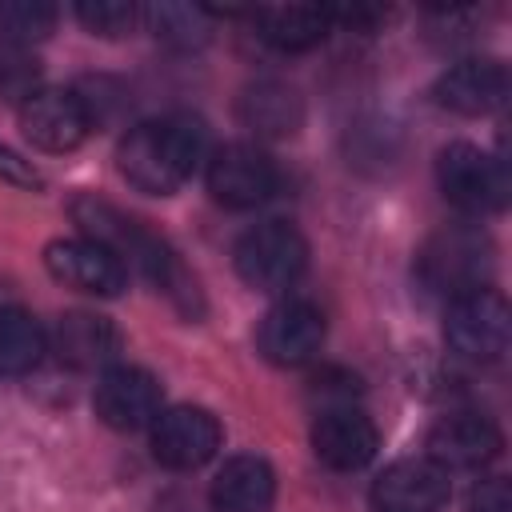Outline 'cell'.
Masks as SVG:
<instances>
[{"instance_id": "12", "label": "cell", "mask_w": 512, "mask_h": 512, "mask_svg": "<svg viewBox=\"0 0 512 512\" xmlns=\"http://www.w3.org/2000/svg\"><path fill=\"white\" fill-rule=\"evenodd\" d=\"M256 344L272 364H284V368L308 364L324 344V316L308 300H280L276 308L264 312L256 328Z\"/></svg>"}, {"instance_id": "19", "label": "cell", "mask_w": 512, "mask_h": 512, "mask_svg": "<svg viewBox=\"0 0 512 512\" xmlns=\"http://www.w3.org/2000/svg\"><path fill=\"white\" fill-rule=\"evenodd\" d=\"M252 24L260 28V40H268L272 48L280 52H304L312 44H320L328 36V12L320 8H300V4H288V8H256L252 12Z\"/></svg>"}, {"instance_id": "24", "label": "cell", "mask_w": 512, "mask_h": 512, "mask_svg": "<svg viewBox=\"0 0 512 512\" xmlns=\"http://www.w3.org/2000/svg\"><path fill=\"white\" fill-rule=\"evenodd\" d=\"M76 16L84 28L100 32V36H120L140 20L136 4H124V0H84V4H76Z\"/></svg>"}, {"instance_id": "27", "label": "cell", "mask_w": 512, "mask_h": 512, "mask_svg": "<svg viewBox=\"0 0 512 512\" xmlns=\"http://www.w3.org/2000/svg\"><path fill=\"white\" fill-rule=\"evenodd\" d=\"M0 180L20 184V188H40V184H44L40 172H36L20 152H12L8 144H0Z\"/></svg>"}, {"instance_id": "25", "label": "cell", "mask_w": 512, "mask_h": 512, "mask_svg": "<svg viewBox=\"0 0 512 512\" xmlns=\"http://www.w3.org/2000/svg\"><path fill=\"white\" fill-rule=\"evenodd\" d=\"M156 36H168V40H180V44H192L204 36V8H176V4H160L148 12Z\"/></svg>"}, {"instance_id": "8", "label": "cell", "mask_w": 512, "mask_h": 512, "mask_svg": "<svg viewBox=\"0 0 512 512\" xmlns=\"http://www.w3.org/2000/svg\"><path fill=\"white\" fill-rule=\"evenodd\" d=\"M44 268L52 272V280H60L64 288L88 292V296H120L128 288V268L96 240L80 236V240H52L44 248Z\"/></svg>"}, {"instance_id": "5", "label": "cell", "mask_w": 512, "mask_h": 512, "mask_svg": "<svg viewBox=\"0 0 512 512\" xmlns=\"http://www.w3.org/2000/svg\"><path fill=\"white\" fill-rule=\"evenodd\" d=\"M436 180H440V192L448 204H456L460 212H496L504 208L508 200V172L496 156L480 152L476 144H448L440 148V160H436Z\"/></svg>"}, {"instance_id": "10", "label": "cell", "mask_w": 512, "mask_h": 512, "mask_svg": "<svg viewBox=\"0 0 512 512\" xmlns=\"http://www.w3.org/2000/svg\"><path fill=\"white\" fill-rule=\"evenodd\" d=\"M276 188V164L256 144H224L208 160V192L224 208H256Z\"/></svg>"}, {"instance_id": "7", "label": "cell", "mask_w": 512, "mask_h": 512, "mask_svg": "<svg viewBox=\"0 0 512 512\" xmlns=\"http://www.w3.org/2000/svg\"><path fill=\"white\" fill-rule=\"evenodd\" d=\"M220 440H224L220 420L208 408H196V404L164 408L152 420V456L164 468H180V472L200 468L216 456Z\"/></svg>"}, {"instance_id": "4", "label": "cell", "mask_w": 512, "mask_h": 512, "mask_svg": "<svg viewBox=\"0 0 512 512\" xmlns=\"http://www.w3.org/2000/svg\"><path fill=\"white\" fill-rule=\"evenodd\" d=\"M308 264V244L292 224L268 220L236 240V272L256 292H284L300 280Z\"/></svg>"}, {"instance_id": "3", "label": "cell", "mask_w": 512, "mask_h": 512, "mask_svg": "<svg viewBox=\"0 0 512 512\" xmlns=\"http://www.w3.org/2000/svg\"><path fill=\"white\" fill-rule=\"evenodd\" d=\"M416 272L420 280L456 300L464 292H476V288H488V272H492V244L480 228H468V224H452V228H440L436 236H428V244L420 248L416 256Z\"/></svg>"}, {"instance_id": "11", "label": "cell", "mask_w": 512, "mask_h": 512, "mask_svg": "<svg viewBox=\"0 0 512 512\" xmlns=\"http://www.w3.org/2000/svg\"><path fill=\"white\" fill-rule=\"evenodd\" d=\"M20 128L24 136L44 152H72L88 128V104L68 88H40L20 104Z\"/></svg>"}, {"instance_id": "18", "label": "cell", "mask_w": 512, "mask_h": 512, "mask_svg": "<svg viewBox=\"0 0 512 512\" xmlns=\"http://www.w3.org/2000/svg\"><path fill=\"white\" fill-rule=\"evenodd\" d=\"M276 500V472L260 456H232L212 480L216 512H268Z\"/></svg>"}, {"instance_id": "1", "label": "cell", "mask_w": 512, "mask_h": 512, "mask_svg": "<svg viewBox=\"0 0 512 512\" xmlns=\"http://www.w3.org/2000/svg\"><path fill=\"white\" fill-rule=\"evenodd\" d=\"M204 152H208L204 120H196L188 112H172V116L136 124L120 140L116 164H120V176L136 192L168 196L192 176V168L204 160Z\"/></svg>"}, {"instance_id": "22", "label": "cell", "mask_w": 512, "mask_h": 512, "mask_svg": "<svg viewBox=\"0 0 512 512\" xmlns=\"http://www.w3.org/2000/svg\"><path fill=\"white\" fill-rule=\"evenodd\" d=\"M56 28V8L44 0H0V36L16 48L44 40Z\"/></svg>"}, {"instance_id": "21", "label": "cell", "mask_w": 512, "mask_h": 512, "mask_svg": "<svg viewBox=\"0 0 512 512\" xmlns=\"http://www.w3.org/2000/svg\"><path fill=\"white\" fill-rule=\"evenodd\" d=\"M240 116H244L248 128H260L268 136H284V132H292L300 124V100H296L292 88H284L276 80H264V84L244 92Z\"/></svg>"}, {"instance_id": "17", "label": "cell", "mask_w": 512, "mask_h": 512, "mask_svg": "<svg viewBox=\"0 0 512 512\" xmlns=\"http://www.w3.org/2000/svg\"><path fill=\"white\" fill-rule=\"evenodd\" d=\"M48 348L56 352L60 364L76 368V372H92V368H108L120 352V336L104 316L92 312H68L52 324L48 332Z\"/></svg>"}, {"instance_id": "13", "label": "cell", "mask_w": 512, "mask_h": 512, "mask_svg": "<svg viewBox=\"0 0 512 512\" xmlns=\"http://www.w3.org/2000/svg\"><path fill=\"white\" fill-rule=\"evenodd\" d=\"M448 500V472L428 456L392 460L372 484L376 512H440Z\"/></svg>"}, {"instance_id": "14", "label": "cell", "mask_w": 512, "mask_h": 512, "mask_svg": "<svg viewBox=\"0 0 512 512\" xmlns=\"http://www.w3.org/2000/svg\"><path fill=\"white\" fill-rule=\"evenodd\" d=\"M500 428L480 416V412H448L432 424L428 432V460H436L444 472H468V468H484L488 460L500 456Z\"/></svg>"}, {"instance_id": "6", "label": "cell", "mask_w": 512, "mask_h": 512, "mask_svg": "<svg viewBox=\"0 0 512 512\" xmlns=\"http://www.w3.org/2000/svg\"><path fill=\"white\" fill-rule=\"evenodd\" d=\"M444 340L468 360H500L508 348V304L496 288H476L448 300Z\"/></svg>"}, {"instance_id": "16", "label": "cell", "mask_w": 512, "mask_h": 512, "mask_svg": "<svg viewBox=\"0 0 512 512\" xmlns=\"http://www.w3.org/2000/svg\"><path fill=\"white\" fill-rule=\"evenodd\" d=\"M508 96V72L500 60H460L436 80V100L460 116H488Z\"/></svg>"}, {"instance_id": "15", "label": "cell", "mask_w": 512, "mask_h": 512, "mask_svg": "<svg viewBox=\"0 0 512 512\" xmlns=\"http://www.w3.org/2000/svg\"><path fill=\"white\" fill-rule=\"evenodd\" d=\"M376 448H380L376 424L352 404L324 408L316 416V424H312V452H316V460H324L336 472L364 468L376 456Z\"/></svg>"}, {"instance_id": "23", "label": "cell", "mask_w": 512, "mask_h": 512, "mask_svg": "<svg viewBox=\"0 0 512 512\" xmlns=\"http://www.w3.org/2000/svg\"><path fill=\"white\" fill-rule=\"evenodd\" d=\"M32 92H40L36 60L24 48H16V44H0V100L24 104Z\"/></svg>"}, {"instance_id": "9", "label": "cell", "mask_w": 512, "mask_h": 512, "mask_svg": "<svg viewBox=\"0 0 512 512\" xmlns=\"http://www.w3.org/2000/svg\"><path fill=\"white\" fill-rule=\"evenodd\" d=\"M92 408L96 416L116 428V432H136L144 424H152L160 416V384L152 372L144 368H128V364H112L100 372L96 392H92Z\"/></svg>"}, {"instance_id": "2", "label": "cell", "mask_w": 512, "mask_h": 512, "mask_svg": "<svg viewBox=\"0 0 512 512\" xmlns=\"http://www.w3.org/2000/svg\"><path fill=\"white\" fill-rule=\"evenodd\" d=\"M72 220L84 228L88 240L104 244L120 264H136L160 292H168L184 312H192L196 300V284L192 276L180 268V260L168 252V244L160 236H152L144 224H136L132 216H124L120 208L96 200V196H76L72 204Z\"/></svg>"}, {"instance_id": "26", "label": "cell", "mask_w": 512, "mask_h": 512, "mask_svg": "<svg viewBox=\"0 0 512 512\" xmlns=\"http://www.w3.org/2000/svg\"><path fill=\"white\" fill-rule=\"evenodd\" d=\"M468 512H512V492H508V480H504V476L480 480V484L468 492Z\"/></svg>"}, {"instance_id": "20", "label": "cell", "mask_w": 512, "mask_h": 512, "mask_svg": "<svg viewBox=\"0 0 512 512\" xmlns=\"http://www.w3.org/2000/svg\"><path fill=\"white\" fill-rule=\"evenodd\" d=\"M48 352V332L24 308H0V376H20Z\"/></svg>"}]
</instances>
